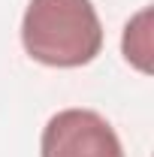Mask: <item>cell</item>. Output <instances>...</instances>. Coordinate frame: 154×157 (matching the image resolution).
I'll list each match as a JSON object with an SVG mask.
<instances>
[{"instance_id":"obj_1","label":"cell","mask_w":154,"mask_h":157,"mask_svg":"<svg viewBox=\"0 0 154 157\" xmlns=\"http://www.w3.org/2000/svg\"><path fill=\"white\" fill-rule=\"evenodd\" d=\"M21 45L42 67L76 70L103 52V24L91 0H30Z\"/></svg>"},{"instance_id":"obj_2","label":"cell","mask_w":154,"mask_h":157,"mask_svg":"<svg viewBox=\"0 0 154 157\" xmlns=\"http://www.w3.org/2000/svg\"><path fill=\"white\" fill-rule=\"evenodd\" d=\"M39 157H124V148L100 112L60 109L42 127Z\"/></svg>"},{"instance_id":"obj_3","label":"cell","mask_w":154,"mask_h":157,"mask_svg":"<svg viewBox=\"0 0 154 157\" xmlns=\"http://www.w3.org/2000/svg\"><path fill=\"white\" fill-rule=\"evenodd\" d=\"M151 9H139L133 18L124 24V36H121V52L127 63H133L139 73H151Z\"/></svg>"}]
</instances>
